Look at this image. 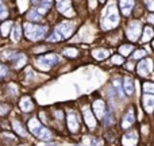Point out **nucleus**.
<instances>
[{
	"label": "nucleus",
	"mask_w": 154,
	"mask_h": 146,
	"mask_svg": "<svg viewBox=\"0 0 154 146\" xmlns=\"http://www.w3.org/2000/svg\"><path fill=\"white\" fill-rule=\"evenodd\" d=\"M119 23V15H118V8L114 3L107 5V8L104 10L103 16H101V27L103 30H109L114 29Z\"/></svg>",
	"instance_id": "1"
},
{
	"label": "nucleus",
	"mask_w": 154,
	"mask_h": 146,
	"mask_svg": "<svg viewBox=\"0 0 154 146\" xmlns=\"http://www.w3.org/2000/svg\"><path fill=\"white\" fill-rule=\"evenodd\" d=\"M27 127H29L30 133L34 134V137H37L41 141H49V139H51V131L48 127H45L39 122L38 118H31L29 120V123H27Z\"/></svg>",
	"instance_id": "2"
},
{
	"label": "nucleus",
	"mask_w": 154,
	"mask_h": 146,
	"mask_svg": "<svg viewBox=\"0 0 154 146\" xmlns=\"http://www.w3.org/2000/svg\"><path fill=\"white\" fill-rule=\"evenodd\" d=\"M48 27L46 26H38V24L32 23H26L24 24V34L26 38L30 41H39L45 37Z\"/></svg>",
	"instance_id": "3"
},
{
	"label": "nucleus",
	"mask_w": 154,
	"mask_h": 146,
	"mask_svg": "<svg viewBox=\"0 0 154 146\" xmlns=\"http://www.w3.org/2000/svg\"><path fill=\"white\" fill-rule=\"evenodd\" d=\"M58 62H60V57L53 53L45 54V56H39L35 60V65H37L38 69H41V70H49L56 64H58Z\"/></svg>",
	"instance_id": "4"
},
{
	"label": "nucleus",
	"mask_w": 154,
	"mask_h": 146,
	"mask_svg": "<svg viewBox=\"0 0 154 146\" xmlns=\"http://www.w3.org/2000/svg\"><path fill=\"white\" fill-rule=\"evenodd\" d=\"M81 112H82V118H84L85 125H87L89 129H95L96 127V118H95V115H93L91 107L84 106L81 108Z\"/></svg>",
	"instance_id": "5"
},
{
	"label": "nucleus",
	"mask_w": 154,
	"mask_h": 146,
	"mask_svg": "<svg viewBox=\"0 0 154 146\" xmlns=\"http://www.w3.org/2000/svg\"><path fill=\"white\" fill-rule=\"evenodd\" d=\"M141 34V23L139 22H131L126 29V35L130 41H137Z\"/></svg>",
	"instance_id": "6"
},
{
	"label": "nucleus",
	"mask_w": 154,
	"mask_h": 146,
	"mask_svg": "<svg viewBox=\"0 0 154 146\" xmlns=\"http://www.w3.org/2000/svg\"><path fill=\"white\" fill-rule=\"evenodd\" d=\"M91 110H92V112H93L96 119L101 120L104 118V115H106V103H104L103 100H100V99H97V100H95L92 103Z\"/></svg>",
	"instance_id": "7"
},
{
	"label": "nucleus",
	"mask_w": 154,
	"mask_h": 146,
	"mask_svg": "<svg viewBox=\"0 0 154 146\" xmlns=\"http://www.w3.org/2000/svg\"><path fill=\"white\" fill-rule=\"evenodd\" d=\"M137 72H138V74L141 77L149 76V74L153 72V62H152V60L146 58V60H143V61L139 62L138 67H137Z\"/></svg>",
	"instance_id": "8"
},
{
	"label": "nucleus",
	"mask_w": 154,
	"mask_h": 146,
	"mask_svg": "<svg viewBox=\"0 0 154 146\" xmlns=\"http://www.w3.org/2000/svg\"><path fill=\"white\" fill-rule=\"evenodd\" d=\"M66 122H68V127H69L70 133H77L79 131L80 123H79V119H77V115L75 111H68Z\"/></svg>",
	"instance_id": "9"
},
{
	"label": "nucleus",
	"mask_w": 154,
	"mask_h": 146,
	"mask_svg": "<svg viewBox=\"0 0 154 146\" xmlns=\"http://www.w3.org/2000/svg\"><path fill=\"white\" fill-rule=\"evenodd\" d=\"M56 30L60 33V34H61V37L65 39V38L70 37V35H72V33L75 31V24L69 23V22H64V23L58 24Z\"/></svg>",
	"instance_id": "10"
},
{
	"label": "nucleus",
	"mask_w": 154,
	"mask_h": 146,
	"mask_svg": "<svg viewBox=\"0 0 154 146\" xmlns=\"http://www.w3.org/2000/svg\"><path fill=\"white\" fill-rule=\"evenodd\" d=\"M138 144V133L137 131H128L123 135L122 138V145L123 146H137Z\"/></svg>",
	"instance_id": "11"
},
{
	"label": "nucleus",
	"mask_w": 154,
	"mask_h": 146,
	"mask_svg": "<svg viewBox=\"0 0 154 146\" xmlns=\"http://www.w3.org/2000/svg\"><path fill=\"white\" fill-rule=\"evenodd\" d=\"M134 122H135V114H134V110L130 108L122 118V127L125 130L126 129H130L134 125Z\"/></svg>",
	"instance_id": "12"
},
{
	"label": "nucleus",
	"mask_w": 154,
	"mask_h": 146,
	"mask_svg": "<svg viewBox=\"0 0 154 146\" xmlns=\"http://www.w3.org/2000/svg\"><path fill=\"white\" fill-rule=\"evenodd\" d=\"M142 104H143V108L147 114H153L154 112V95L145 93L143 98H142Z\"/></svg>",
	"instance_id": "13"
},
{
	"label": "nucleus",
	"mask_w": 154,
	"mask_h": 146,
	"mask_svg": "<svg viewBox=\"0 0 154 146\" xmlns=\"http://www.w3.org/2000/svg\"><path fill=\"white\" fill-rule=\"evenodd\" d=\"M57 8L60 12H62L66 16L73 15V11L70 8V0H57Z\"/></svg>",
	"instance_id": "14"
},
{
	"label": "nucleus",
	"mask_w": 154,
	"mask_h": 146,
	"mask_svg": "<svg viewBox=\"0 0 154 146\" xmlns=\"http://www.w3.org/2000/svg\"><path fill=\"white\" fill-rule=\"evenodd\" d=\"M19 108L23 112H30L34 108V103H32V99L30 96H22L20 100H19Z\"/></svg>",
	"instance_id": "15"
},
{
	"label": "nucleus",
	"mask_w": 154,
	"mask_h": 146,
	"mask_svg": "<svg viewBox=\"0 0 154 146\" xmlns=\"http://www.w3.org/2000/svg\"><path fill=\"white\" fill-rule=\"evenodd\" d=\"M120 3V10H122L123 15H130L131 10H133L134 7V0H119Z\"/></svg>",
	"instance_id": "16"
},
{
	"label": "nucleus",
	"mask_w": 154,
	"mask_h": 146,
	"mask_svg": "<svg viewBox=\"0 0 154 146\" xmlns=\"http://www.w3.org/2000/svg\"><path fill=\"white\" fill-rule=\"evenodd\" d=\"M123 91L128 96H131L134 93V81L131 77H125L123 79Z\"/></svg>",
	"instance_id": "17"
},
{
	"label": "nucleus",
	"mask_w": 154,
	"mask_h": 146,
	"mask_svg": "<svg viewBox=\"0 0 154 146\" xmlns=\"http://www.w3.org/2000/svg\"><path fill=\"white\" fill-rule=\"evenodd\" d=\"M12 129H14V131H15L18 135H20V137H26L27 135V130H26V127L23 126V123L20 122V120H12Z\"/></svg>",
	"instance_id": "18"
},
{
	"label": "nucleus",
	"mask_w": 154,
	"mask_h": 146,
	"mask_svg": "<svg viewBox=\"0 0 154 146\" xmlns=\"http://www.w3.org/2000/svg\"><path fill=\"white\" fill-rule=\"evenodd\" d=\"M12 22H10V20H5V22H3L2 23V26H0V34L3 35V37H8V34L11 33V30H12Z\"/></svg>",
	"instance_id": "19"
},
{
	"label": "nucleus",
	"mask_w": 154,
	"mask_h": 146,
	"mask_svg": "<svg viewBox=\"0 0 154 146\" xmlns=\"http://www.w3.org/2000/svg\"><path fill=\"white\" fill-rule=\"evenodd\" d=\"M20 37H22V29H20V26L16 23V24H14L12 30H11V39H12L14 42H18V41L20 39Z\"/></svg>",
	"instance_id": "20"
},
{
	"label": "nucleus",
	"mask_w": 154,
	"mask_h": 146,
	"mask_svg": "<svg viewBox=\"0 0 154 146\" xmlns=\"http://www.w3.org/2000/svg\"><path fill=\"white\" fill-rule=\"evenodd\" d=\"M14 61V65H15V68L16 69H20L22 67H23L24 64H26V61H27V58H26V56L24 54H16L15 56V58L12 60Z\"/></svg>",
	"instance_id": "21"
},
{
	"label": "nucleus",
	"mask_w": 154,
	"mask_h": 146,
	"mask_svg": "<svg viewBox=\"0 0 154 146\" xmlns=\"http://www.w3.org/2000/svg\"><path fill=\"white\" fill-rule=\"evenodd\" d=\"M92 56L95 57L96 60L101 61V60L107 58L108 57V50H103V49H97V50H93L92 51Z\"/></svg>",
	"instance_id": "22"
},
{
	"label": "nucleus",
	"mask_w": 154,
	"mask_h": 146,
	"mask_svg": "<svg viewBox=\"0 0 154 146\" xmlns=\"http://www.w3.org/2000/svg\"><path fill=\"white\" fill-rule=\"evenodd\" d=\"M153 37H154L153 29L152 27H149V26H146L145 27V30H143V37H142V41H143V42H147V41H150Z\"/></svg>",
	"instance_id": "23"
},
{
	"label": "nucleus",
	"mask_w": 154,
	"mask_h": 146,
	"mask_svg": "<svg viewBox=\"0 0 154 146\" xmlns=\"http://www.w3.org/2000/svg\"><path fill=\"white\" fill-rule=\"evenodd\" d=\"M27 19H29V20H32V22H38L42 19V15L38 12V10H31L29 14H27Z\"/></svg>",
	"instance_id": "24"
},
{
	"label": "nucleus",
	"mask_w": 154,
	"mask_h": 146,
	"mask_svg": "<svg viewBox=\"0 0 154 146\" xmlns=\"http://www.w3.org/2000/svg\"><path fill=\"white\" fill-rule=\"evenodd\" d=\"M11 104H8V103H0V116H5V115H8L10 114V111H11Z\"/></svg>",
	"instance_id": "25"
},
{
	"label": "nucleus",
	"mask_w": 154,
	"mask_h": 146,
	"mask_svg": "<svg viewBox=\"0 0 154 146\" xmlns=\"http://www.w3.org/2000/svg\"><path fill=\"white\" fill-rule=\"evenodd\" d=\"M18 53H15V51H12V50H5V51H3L2 54H0V57H2L3 60H7V61H12L14 58H15V56Z\"/></svg>",
	"instance_id": "26"
},
{
	"label": "nucleus",
	"mask_w": 154,
	"mask_h": 146,
	"mask_svg": "<svg viewBox=\"0 0 154 146\" xmlns=\"http://www.w3.org/2000/svg\"><path fill=\"white\" fill-rule=\"evenodd\" d=\"M142 88H143V92H145V93H149V95H154V82H152V81H146V82H143Z\"/></svg>",
	"instance_id": "27"
},
{
	"label": "nucleus",
	"mask_w": 154,
	"mask_h": 146,
	"mask_svg": "<svg viewBox=\"0 0 154 146\" xmlns=\"http://www.w3.org/2000/svg\"><path fill=\"white\" fill-rule=\"evenodd\" d=\"M133 45H122L119 48V53L122 54V56H125V57H127L128 54L131 53V51H133Z\"/></svg>",
	"instance_id": "28"
},
{
	"label": "nucleus",
	"mask_w": 154,
	"mask_h": 146,
	"mask_svg": "<svg viewBox=\"0 0 154 146\" xmlns=\"http://www.w3.org/2000/svg\"><path fill=\"white\" fill-rule=\"evenodd\" d=\"M7 89L10 91V92H8V95H10V96H12V98H14V96H16V95H18V87H16L15 84H12V82L7 85Z\"/></svg>",
	"instance_id": "29"
},
{
	"label": "nucleus",
	"mask_w": 154,
	"mask_h": 146,
	"mask_svg": "<svg viewBox=\"0 0 154 146\" xmlns=\"http://www.w3.org/2000/svg\"><path fill=\"white\" fill-rule=\"evenodd\" d=\"M146 50H135L133 54V58L134 60H139V58H143V57H146Z\"/></svg>",
	"instance_id": "30"
},
{
	"label": "nucleus",
	"mask_w": 154,
	"mask_h": 146,
	"mask_svg": "<svg viewBox=\"0 0 154 146\" xmlns=\"http://www.w3.org/2000/svg\"><path fill=\"white\" fill-rule=\"evenodd\" d=\"M7 16H8V12H7V10H5L4 4L2 3V0H0V19H3V20H4Z\"/></svg>",
	"instance_id": "31"
},
{
	"label": "nucleus",
	"mask_w": 154,
	"mask_h": 146,
	"mask_svg": "<svg viewBox=\"0 0 154 146\" xmlns=\"http://www.w3.org/2000/svg\"><path fill=\"white\" fill-rule=\"evenodd\" d=\"M112 85H114L115 89H116V93L120 96V98H122V96H123V88L120 87V84L116 81V80H114V81H112Z\"/></svg>",
	"instance_id": "32"
},
{
	"label": "nucleus",
	"mask_w": 154,
	"mask_h": 146,
	"mask_svg": "<svg viewBox=\"0 0 154 146\" xmlns=\"http://www.w3.org/2000/svg\"><path fill=\"white\" fill-rule=\"evenodd\" d=\"M65 56L68 57H77V54H79V51L76 50V49H66V50L64 51Z\"/></svg>",
	"instance_id": "33"
},
{
	"label": "nucleus",
	"mask_w": 154,
	"mask_h": 146,
	"mask_svg": "<svg viewBox=\"0 0 154 146\" xmlns=\"http://www.w3.org/2000/svg\"><path fill=\"white\" fill-rule=\"evenodd\" d=\"M7 74H8V68L5 67V65H3L2 62H0V79L5 77Z\"/></svg>",
	"instance_id": "34"
},
{
	"label": "nucleus",
	"mask_w": 154,
	"mask_h": 146,
	"mask_svg": "<svg viewBox=\"0 0 154 146\" xmlns=\"http://www.w3.org/2000/svg\"><path fill=\"white\" fill-rule=\"evenodd\" d=\"M112 62L115 65H122L125 62V58H122V56H114L112 57Z\"/></svg>",
	"instance_id": "35"
},
{
	"label": "nucleus",
	"mask_w": 154,
	"mask_h": 146,
	"mask_svg": "<svg viewBox=\"0 0 154 146\" xmlns=\"http://www.w3.org/2000/svg\"><path fill=\"white\" fill-rule=\"evenodd\" d=\"M145 4L149 11H154V0H145Z\"/></svg>",
	"instance_id": "36"
},
{
	"label": "nucleus",
	"mask_w": 154,
	"mask_h": 146,
	"mask_svg": "<svg viewBox=\"0 0 154 146\" xmlns=\"http://www.w3.org/2000/svg\"><path fill=\"white\" fill-rule=\"evenodd\" d=\"M50 3L51 0H42V4H43V10H48L50 7Z\"/></svg>",
	"instance_id": "37"
},
{
	"label": "nucleus",
	"mask_w": 154,
	"mask_h": 146,
	"mask_svg": "<svg viewBox=\"0 0 154 146\" xmlns=\"http://www.w3.org/2000/svg\"><path fill=\"white\" fill-rule=\"evenodd\" d=\"M126 68H127V70H134L133 62H128V64H126Z\"/></svg>",
	"instance_id": "38"
},
{
	"label": "nucleus",
	"mask_w": 154,
	"mask_h": 146,
	"mask_svg": "<svg viewBox=\"0 0 154 146\" xmlns=\"http://www.w3.org/2000/svg\"><path fill=\"white\" fill-rule=\"evenodd\" d=\"M89 7L91 8H96V0H89Z\"/></svg>",
	"instance_id": "39"
},
{
	"label": "nucleus",
	"mask_w": 154,
	"mask_h": 146,
	"mask_svg": "<svg viewBox=\"0 0 154 146\" xmlns=\"http://www.w3.org/2000/svg\"><path fill=\"white\" fill-rule=\"evenodd\" d=\"M147 20H149V22H153V23H154V15H150L149 18H147Z\"/></svg>",
	"instance_id": "40"
},
{
	"label": "nucleus",
	"mask_w": 154,
	"mask_h": 146,
	"mask_svg": "<svg viewBox=\"0 0 154 146\" xmlns=\"http://www.w3.org/2000/svg\"><path fill=\"white\" fill-rule=\"evenodd\" d=\"M32 4H41V0H31Z\"/></svg>",
	"instance_id": "41"
},
{
	"label": "nucleus",
	"mask_w": 154,
	"mask_h": 146,
	"mask_svg": "<svg viewBox=\"0 0 154 146\" xmlns=\"http://www.w3.org/2000/svg\"><path fill=\"white\" fill-rule=\"evenodd\" d=\"M100 2H103V3H104V2H106V0H100Z\"/></svg>",
	"instance_id": "42"
},
{
	"label": "nucleus",
	"mask_w": 154,
	"mask_h": 146,
	"mask_svg": "<svg viewBox=\"0 0 154 146\" xmlns=\"http://www.w3.org/2000/svg\"><path fill=\"white\" fill-rule=\"evenodd\" d=\"M153 48H154V41H153Z\"/></svg>",
	"instance_id": "43"
}]
</instances>
